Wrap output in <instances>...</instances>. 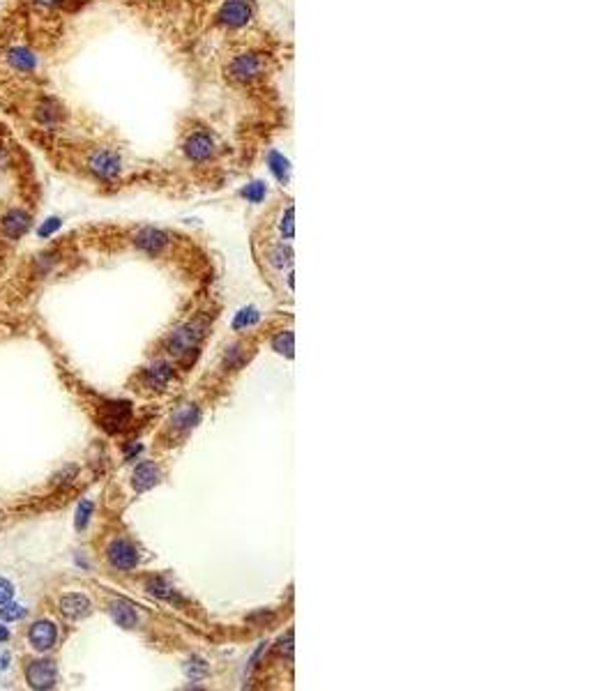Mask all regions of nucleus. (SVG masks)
<instances>
[{
    "label": "nucleus",
    "mask_w": 615,
    "mask_h": 691,
    "mask_svg": "<svg viewBox=\"0 0 615 691\" xmlns=\"http://www.w3.org/2000/svg\"><path fill=\"white\" fill-rule=\"evenodd\" d=\"M109 613H111V618L118 622V627H122V629H134L136 622H139V613H136V608L127 599H113L109 606Z\"/></svg>",
    "instance_id": "obj_13"
},
{
    "label": "nucleus",
    "mask_w": 615,
    "mask_h": 691,
    "mask_svg": "<svg viewBox=\"0 0 615 691\" xmlns=\"http://www.w3.org/2000/svg\"><path fill=\"white\" fill-rule=\"evenodd\" d=\"M196 422H199V408L196 406H184L173 415V424L182 426V429H189V426H194Z\"/></svg>",
    "instance_id": "obj_19"
},
{
    "label": "nucleus",
    "mask_w": 615,
    "mask_h": 691,
    "mask_svg": "<svg viewBox=\"0 0 615 691\" xmlns=\"http://www.w3.org/2000/svg\"><path fill=\"white\" fill-rule=\"evenodd\" d=\"M184 673H187L191 680H203V677H208L210 668H208V664H205L203 659L191 657V659L187 661V664H184Z\"/></svg>",
    "instance_id": "obj_21"
},
{
    "label": "nucleus",
    "mask_w": 615,
    "mask_h": 691,
    "mask_svg": "<svg viewBox=\"0 0 615 691\" xmlns=\"http://www.w3.org/2000/svg\"><path fill=\"white\" fill-rule=\"evenodd\" d=\"M134 245L139 247L141 251H145V254H159V251L169 245V236H166L164 231L159 228H143L136 233V238H134Z\"/></svg>",
    "instance_id": "obj_10"
},
{
    "label": "nucleus",
    "mask_w": 615,
    "mask_h": 691,
    "mask_svg": "<svg viewBox=\"0 0 615 691\" xmlns=\"http://www.w3.org/2000/svg\"><path fill=\"white\" fill-rule=\"evenodd\" d=\"M0 228H3V236L9 240H19L21 236H26V231L31 228V215H28L26 210H9L5 212V217L0 219Z\"/></svg>",
    "instance_id": "obj_7"
},
{
    "label": "nucleus",
    "mask_w": 615,
    "mask_h": 691,
    "mask_svg": "<svg viewBox=\"0 0 615 691\" xmlns=\"http://www.w3.org/2000/svg\"><path fill=\"white\" fill-rule=\"evenodd\" d=\"M35 118L40 125H44V127H56V125L65 118V111L58 106L56 100H48V97H46V100H42L40 104H37Z\"/></svg>",
    "instance_id": "obj_16"
},
{
    "label": "nucleus",
    "mask_w": 615,
    "mask_h": 691,
    "mask_svg": "<svg viewBox=\"0 0 615 691\" xmlns=\"http://www.w3.org/2000/svg\"><path fill=\"white\" fill-rule=\"evenodd\" d=\"M109 562L115 569H122V571L134 569L139 564V553H136L134 544H130L127 539H115L109 547Z\"/></svg>",
    "instance_id": "obj_5"
},
{
    "label": "nucleus",
    "mask_w": 615,
    "mask_h": 691,
    "mask_svg": "<svg viewBox=\"0 0 615 691\" xmlns=\"http://www.w3.org/2000/svg\"><path fill=\"white\" fill-rule=\"evenodd\" d=\"M159 477H162V473H159L157 465H154L152 461H143L141 465H136L132 484H134L136 491H148L159 482Z\"/></svg>",
    "instance_id": "obj_14"
},
{
    "label": "nucleus",
    "mask_w": 615,
    "mask_h": 691,
    "mask_svg": "<svg viewBox=\"0 0 615 691\" xmlns=\"http://www.w3.org/2000/svg\"><path fill=\"white\" fill-rule=\"evenodd\" d=\"M28 640H31V645L37 650V652H46V650H51L56 645V640H58V629L56 625H51V622H35V625L31 627V631H28Z\"/></svg>",
    "instance_id": "obj_8"
},
{
    "label": "nucleus",
    "mask_w": 615,
    "mask_h": 691,
    "mask_svg": "<svg viewBox=\"0 0 615 691\" xmlns=\"http://www.w3.org/2000/svg\"><path fill=\"white\" fill-rule=\"evenodd\" d=\"M26 680L33 689H51L58 682V668L51 659H37L26 668Z\"/></svg>",
    "instance_id": "obj_3"
},
{
    "label": "nucleus",
    "mask_w": 615,
    "mask_h": 691,
    "mask_svg": "<svg viewBox=\"0 0 615 691\" xmlns=\"http://www.w3.org/2000/svg\"><path fill=\"white\" fill-rule=\"evenodd\" d=\"M61 611H63L65 618L81 620V618L88 616V613H90V601H88V597L79 595V592H74V595H65L61 599Z\"/></svg>",
    "instance_id": "obj_15"
},
{
    "label": "nucleus",
    "mask_w": 615,
    "mask_h": 691,
    "mask_svg": "<svg viewBox=\"0 0 615 691\" xmlns=\"http://www.w3.org/2000/svg\"><path fill=\"white\" fill-rule=\"evenodd\" d=\"M93 510H95V505L90 500H83L79 505V510H76V528H79V530L85 528L88 521H90V517H93Z\"/></svg>",
    "instance_id": "obj_27"
},
{
    "label": "nucleus",
    "mask_w": 615,
    "mask_h": 691,
    "mask_svg": "<svg viewBox=\"0 0 615 691\" xmlns=\"http://www.w3.org/2000/svg\"><path fill=\"white\" fill-rule=\"evenodd\" d=\"M171 378H173V369H171V364H166V362L152 364L148 371H145V383H148L150 387H157V389L169 385Z\"/></svg>",
    "instance_id": "obj_17"
},
{
    "label": "nucleus",
    "mask_w": 615,
    "mask_h": 691,
    "mask_svg": "<svg viewBox=\"0 0 615 691\" xmlns=\"http://www.w3.org/2000/svg\"><path fill=\"white\" fill-rule=\"evenodd\" d=\"M272 346H275L277 353L293 357V350H295V334H293V332H281V334H277L275 339H272Z\"/></svg>",
    "instance_id": "obj_20"
},
{
    "label": "nucleus",
    "mask_w": 615,
    "mask_h": 691,
    "mask_svg": "<svg viewBox=\"0 0 615 691\" xmlns=\"http://www.w3.org/2000/svg\"><path fill=\"white\" fill-rule=\"evenodd\" d=\"M270 263L275 268H288L290 263H293V249L290 247H284V245H279L270 251Z\"/></svg>",
    "instance_id": "obj_22"
},
{
    "label": "nucleus",
    "mask_w": 615,
    "mask_h": 691,
    "mask_svg": "<svg viewBox=\"0 0 615 691\" xmlns=\"http://www.w3.org/2000/svg\"><path fill=\"white\" fill-rule=\"evenodd\" d=\"M88 169H90L97 178L102 180H113L118 178L122 171V162L118 157V152L113 150H95L90 157H88Z\"/></svg>",
    "instance_id": "obj_2"
},
{
    "label": "nucleus",
    "mask_w": 615,
    "mask_h": 691,
    "mask_svg": "<svg viewBox=\"0 0 615 691\" xmlns=\"http://www.w3.org/2000/svg\"><path fill=\"white\" fill-rule=\"evenodd\" d=\"M263 67H266V60H263V56H258V53H242V56H238L236 60L231 63L228 74L233 76V79H238V81H251V79H256V76H261Z\"/></svg>",
    "instance_id": "obj_4"
},
{
    "label": "nucleus",
    "mask_w": 615,
    "mask_h": 691,
    "mask_svg": "<svg viewBox=\"0 0 615 691\" xmlns=\"http://www.w3.org/2000/svg\"><path fill=\"white\" fill-rule=\"evenodd\" d=\"M268 162H270V171L275 173V178L279 182H286L288 180V173H290V167H288V159L284 157V154L270 152L268 154Z\"/></svg>",
    "instance_id": "obj_18"
},
{
    "label": "nucleus",
    "mask_w": 615,
    "mask_h": 691,
    "mask_svg": "<svg viewBox=\"0 0 615 691\" xmlns=\"http://www.w3.org/2000/svg\"><path fill=\"white\" fill-rule=\"evenodd\" d=\"M184 152L189 154L191 159L203 162V159H210L214 154V141L210 139V134L205 132H196L191 134L187 143H184Z\"/></svg>",
    "instance_id": "obj_12"
},
{
    "label": "nucleus",
    "mask_w": 615,
    "mask_h": 691,
    "mask_svg": "<svg viewBox=\"0 0 615 691\" xmlns=\"http://www.w3.org/2000/svg\"><path fill=\"white\" fill-rule=\"evenodd\" d=\"M203 329L205 327L201 323H187V325L178 327L169 337V342H166L169 353L171 355H182V353H189V350H194L203 339Z\"/></svg>",
    "instance_id": "obj_1"
},
{
    "label": "nucleus",
    "mask_w": 615,
    "mask_h": 691,
    "mask_svg": "<svg viewBox=\"0 0 615 691\" xmlns=\"http://www.w3.org/2000/svg\"><path fill=\"white\" fill-rule=\"evenodd\" d=\"M7 159H9L7 145H5L3 141H0V167H5V164H7Z\"/></svg>",
    "instance_id": "obj_33"
},
{
    "label": "nucleus",
    "mask_w": 615,
    "mask_h": 691,
    "mask_svg": "<svg viewBox=\"0 0 615 691\" xmlns=\"http://www.w3.org/2000/svg\"><path fill=\"white\" fill-rule=\"evenodd\" d=\"M242 194H245L247 201L261 203L263 199H266V184H263V182H251V184H247V189L242 191Z\"/></svg>",
    "instance_id": "obj_28"
},
{
    "label": "nucleus",
    "mask_w": 615,
    "mask_h": 691,
    "mask_svg": "<svg viewBox=\"0 0 615 691\" xmlns=\"http://www.w3.org/2000/svg\"><path fill=\"white\" fill-rule=\"evenodd\" d=\"M293 636H295V631L288 629V631H286V636L279 640V652H281V655L293 657Z\"/></svg>",
    "instance_id": "obj_30"
},
{
    "label": "nucleus",
    "mask_w": 615,
    "mask_h": 691,
    "mask_svg": "<svg viewBox=\"0 0 615 691\" xmlns=\"http://www.w3.org/2000/svg\"><path fill=\"white\" fill-rule=\"evenodd\" d=\"M132 417V406L127 401H115V403H106V411L102 417L104 429L109 431H118L127 424V420Z\"/></svg>",
    "instance_id": "obj_11"
},
{
    "label": "nucleus",
    "mask_w": 615,
    "mask_h": 691,
    "mask_svg": "<svg viewBox=\"0 0 615 691\" xmlns=\"http://www.w3.org/2000/svg\"><path fill=\"white\" fill-rule=\"evenodd\" d=\"M7 638H9V631L3 625H0V640H7Z\"/></svg>",
    "instance_id": "obj_34"
},
{
    "label": "nucleus",
    "mask_w": 615,
    "mask_h": 691,
    "mask_svg": "<svg viewBox=\"0 0 615 691\" xmlns=\"http://www.w3.org/2000/svg\"><path fill=\"white\" fill-rule=\"evenodd\" d=\"M12 595H14V586L7 579H0V606L7 604V601L12 599Z\"/></svg>",
    "instance_id": "obj_29"
},
{
    "label": "nucleus",
    "mask_w": 615,
    "mask_h": 691,
    "mask_svg": "<svg viewBox=\"0 0 615 691\" xmlns=\"http://www.w3.org/2000/svg\"><path fill=\"white\" fill-rule=\"evenodd\" d=\"M5 63L12 67L14 72L31 74L37 67V56L28 46H12L5 51Z\"/></svg>",
    "instance_id": "obj_9"
},
{
    "label": "nucleus",
    "mask_w": 615,
    "mask_h": 691,
    "mask_svg": "<svg viewBox=\"0 0 615 691\" xmlns=\"http://www.w3.org/2000/svg\"><path fill=\"white\" fill-rule=\"evenodd\" d=\"M58 226H61V221H58V219H48V223H46V226L40 231V236H48V233H53Z\"/></svg>",
    "instance_id": "obj_32"
},
{
    "label": "nucleus",
    "mask_w": 615,
    "mask_h": 691,
    "mask_svg": "<svg viewBox=\"0 0 615 691\" xmlns=\"http://www.w3.org/2000/svg\"><path fill=\"white\" fill-rule=\"evenodd\" d=\"M26 616V608L23 606H19V604H3L0 606V618H3L5 622H14V620H21Z\"/></svg>",
    "instance_id": "obj_26"
},
{
    "label": "nucleus",
    "mask_w": 615,
    "mask_h": 691,
    "mask_svg": "<svg viewBox=\"0 0 615 691\" xmlns=\"http://www.w3.org/2000/svg\"><path fill=\"white\" fill-rule=\"evenodd\" d=\"M33 3H35L37 7H46V9H53V7H61V5H65L67 0H33Z\"/></svg>",
    "instance_id": "obj_31"
},
{
    "label": "nucleus",
    "mask_w": 615,
    "mask_h": 691,
    "mask_svg": "<svg viewBox=\"0 0 615 691\" xmlns=\"http://www.w3.org/2000/svg\"><path fill=\"white\" fill-rule=\"evenodd\" d=\"M148 592H150V595H154V597H159V599H169V601L175 599L173 588L164 579H152V581H148Z\"/></svg>",
    "instance_id": "obj_23"
},
{
    "label": "nucleus",
    "mask_w": 615,
    "mask_h": 691,
    "mask_svg": "<svg viewBox=\"0 0 615 691\" xmlns=\"http://www.w3.org/2000/svg\"><path fill=\"white\" fill-rule=\"evenodd\" d=\"M256 320H258V311H256V309H253V307H249V309H242L240 314L236 316V320H233V327H236V329L249 327V325H253V323H256Z\"/></svg>",
    "instance_id": "obj_24"
},
{
    "label": "nucleus",
    "mask_w": 615,
    "mask_h": 691,
    "mask_svg": "<svg viewBox=\"0 0 615 691\" xmlns=\"http://www.w3.org/2000/svg\"><path fill=\"white\" fill-rule=\"evenodd\" d=\"M249 19H251V7L247 0H226L219 9V21L224 26L238 28V26H245Z\"/></svg>",
    "instance_id": "obj_6"
},
{
    "label": "nucleus",
    "mask_w": 615,
    "mask_h": 691,
    "mask_svg": "<svg viewBox=\"0 0 615 691\" xmlns=\"http://www.w3.org/2000/svg\"><path fill=\"white\" fill-rule=\"evenodd\" d=\"M293 219H295V210H293V206H290L286 210V215L281 217V223H279L281 236L288 238V240H293V236H295V221H293Z\"/></svg>",
    "instance_id": "obj_25"
}]
</instances>
